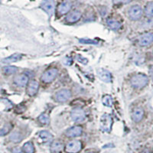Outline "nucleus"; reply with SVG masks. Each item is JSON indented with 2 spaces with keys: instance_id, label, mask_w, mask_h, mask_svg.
<instances>
[{
  "instance_id": "f257e3e1",
  "label": "nucleus",
  "mask_w": 153,
  "mask_h": 153,
  "mask_svg": "<svg viewBox=\"0 0 153 153\" xmlns=\"http://www.w3.org/2000/svg\"><path fill=\"white\" fill-rule=\"evenodd\" d=\"M130 83L134 88H143L149 84V77L144 74H137L131 77Z\"/></svg>"
},
{
  "instance_id": "423d86ee",
  "label": "nucleus",
  "mask_w": 153,
  "mask_h": 153,
  "mask_svg": "<svg viewBox=\"0 0 153 153\" xmlns=\"http://www.w3.org/2000/svg\"><path fill=\"white\" fill-rule=\"evenodd\" d=\"M40 7L43 9L49 17L52 16L54 12V8H55V4H54V0H43L41 4Z\"/></svg>"
},
{
  "instance_id": "1a4fd4ad",
  "label": "nucleus",
  "mask_w": 153,
  "mask_h": 153,
  "mask_svg": "<svg viewBox=\"0 0 153 153\" xmlns=\"http://www.w3.org/2000/svg\"><path fill=\"white\" fill-rule=\"evenodd\" d=\"M153 42V33L152 32H146L143 34L139 38V44L140 46L146 47L149 46Z\"/></svg>"
},
{
  "instance_id": "6ab92c4d",
  "label": "nucleus",
  "mask_w": 153,
  "mask_h": 153,
  "mask_svg": "<svg viewBox=\"0 0 153 153\" xmlns=\"http://www.w3.org/2000/svg\"><path fill=\"white\" fill-rule=\"evenodd\" d=\"M22 58V55L20 54H14L11 55L10 57H8L6 58H4L2 60V63L4 64H10V63L16 62L19 61Z\"/></svg>"
},
{
  "instance_id": "dca6fc26",
  "label": "nucleus",
  "mask_w": 153,
  "mask_h": 153,
  "mask_svg": "<svg viewBox=\"0 0 153 153\" xmlns=\"http://www.w3.org/2000/svg\"><path fill=\"white\" fill-rule=\"evenodd\" d=\"M28 76L26 74L17 75L14 78V82L19 87H25L28 84Z\"/></svg>"
},
{
  "instance_id": "6e6552de",
  "label": "nucleus",
  "mask_w": 153,
  "mask_h": 153,
  "mask_svg": "<svg viewBox=\"0 0 153 153\" xmlns=\"http://www.w3.org/2000/svg\"><path fill=\"white\" fill-rule=\"evenodd\" d=\"M143 16V9L141 6L138 5H135L129 9V16L132 20H139L141 19Z\"/></svg>"
},
{
  "instance_id": "7c9ffc66",
  "label": "nucleus",
  "mask_w": 153,
  "mask_h": 153,
  "mask_svg": "<svg viewBox=\"0 0 153 153\" xmlns=\"http://www.w3.org/2000/svg\"><path fill=\"white\" fill-rule=\"evenodd\" d=\"M149 73L152 80H153V65H150L149 68Z\"/></svg>"
},
{
  "instance_id": "2eb2a0df",
  "label": "nucleus",
  "mask_w": 153,
  "mask_h": 153,
  "mask_svg": "<svg viewBox=\"0 0 153 153\" xmlns=\"http://www.w3.org/2000/svg\"><path fill=\"white\" fill-rule=\"evenodd\" d=\"M144 110L142 108H136L132 113V120L135 123H139L144 117Z\"/></svg>"
},
{
  "instance_id": "a211bd4d",
  "label": "nucleus",
  "mask_w": 153,
  "mask_h": 153,
  "mask_svg": "<svg viewBox=\"0 0 153 153\" xmlns=\"http://www.w3.org/2000/svg\"><path fill=\"white\" fill-rule=\"evenodd\" d=\"M39 138L43 143H49L53 139V136L48 131L43 130L39 132Z\"/></svg>"
},
{
  "instance_id": "0eeeda50",
  "label": "nucleus",
  "mask_w": 153,
  "mask_h": 153,
  "mask_svg": "<svg viewBox=\"0 0 153 153\" xmlns=\"http://www.w3.org/2000/svg\"><path fill=\"white\" fill-rule=\"evenodd\" d=\"M71 116L74 122L76 123L82 122L86 118L85 112L82 110L81 108H74V110H72Z\"/></svg>"
},
{
  "instance_id": "20e7f679",
  "label": "nucleus",
  "mask_w": 153,
  "mask_h": 153,
  "mask_svg": "<svg viewBox=\"0 0 153 153\" xmlns=\"http://www.w3.org/2000/svg\"><path fill=\"white\" fill-rule=\"evenodd\" d=\"M82 143L79 140H73L66 145L65 151L68 153H77L81 150Z\"/></svg>"
},
{
  "instance_id": "7ed1b4c3",
  "label": "nucleus",
  "mask_w": 153,
  "mask_h": 153,
  "mask_svg": "<svg viewBox=\"0 0 153 153\" xmlns=\"http://www.w3.org/2000/svg\"><path fill=\"white\" fill-rule=\"evenodd\" d=\"M57 74H58L57 69H56V68H50V69L47 70L46 71L44 72L42 76V80L44 83L48 84V83L52 82L56 78Z\"/></svg>"
},
{
  "instance_id": "aec40b11",
  "label": "nucleus",
  "mask_w": 153,
  "mask_h": 153,
  "mask_svg": "<svg viewBox=\"0 0 153 153\" xmlns=\"http://www.w3.org/2000/svg\"><path fill=\"white\" fill-rule=\"evenodd\" d=\"M107 25L108 26L110 27L112 30H115V31L119 30L122 26V25H121L120 22L116 21L114 19H108Z\"/></svg>"
},
{
  "instance_id": "bb28decb",
  "label": "nucleus",
  "mask_w": 153,
  "mask_h": 153,
  "mask_svg": "<svg viewBox=\"0 0 153 153\" xmlns=\"http://www.w3.org/2000/svg\"><path fill=\"white\" fill-rule=\"evenodd\" d=\"M79 42L82 44H87V45H97L98 42L96 41L91 40V39H87V38H84V39H80Z\"/></svg>"
},
{
  "instance_id": "ddd939ff",
  "label": "nucleus",
  "mask_w": 153,
  "mask_h": 153,
  "mask_svg": "<svg viewBox=\"0 0 153 153\" xmlns=\"http://www.w3.org/2000/svg\"><path fill=\"white\" fill-rule=\"evenodd\" d=\"M38 88H39V84L38 82L35 80H31L28 82V87H27V94L30 97H33L38 93Z\"/></svg>"
},
{
  "instance_id": "39448f33",
  "label": "nucleus",
  "mask_w": 153,
  "mask_h": 153,
  "mask_svg": "<svg viewBox=\"0 0 153 153\" xmlns=\"http://www.w3.org/2000/svg\"><path fill=\"white\" fill-rule=\"evenodd\" d=\"M71 97V92L67 89H62L61 91H57L54 96L55 100L60 102V103L66 102Z\"/></svg>"
},
{
  "instance_id": "5701e85b",
  "label": "nucleus",
  "mask_w": 153,
  "mask_h": 153,
  "mask_svg": "<svg viewBox=\"0 0 153 153\" xmlns=\"http://www.w3.org/2000/svg\"><path fill=\"white\" fill-rule=\"evenodd\" d=\"M145 13L148 17H153V2L147 3L145 8Z\"/></svg>"
},
{
  "instance_id": "b1692460",
  "label": "nucleus",
  "mask_w": 153,
  "mask_h": 153,
  "mask_svg": "<svg viewBox=\"0 0 153 153\" xmlns=\"http://www.w3.org/2000/svg\"><path fill=\"white\" fill-rule=\"evenodd\" d=\"M103 103L107 107H112L113 106V97L110 95H105L103 97Z\"/></svg>"
},
{
  "instance_id": "c85d7f7f",
  "label": "nucleus",
  "mask_w": 153,
  "mask_h": 153,
  "mask_svg": "<svg viewBox=\"0 0 153 153\" xmlns=\"http://www.w3.org/2000/svg\"><path fill=\"white\" fill-rule=\"evenodd\" d=\"M114 4H120V3H129L131 0H113Z\"/></svg>"
},
{
  "instance_id": "393cba45",
  "label": "nucleus",
  "mask_w": 153,
  "mask_h": 153,
  "mask_svg": "<svg viewBox=\"0 0 153 153\" xmlns=\"http://www.w3.org/2000/svg\"><path fill=\"white\" fill-rule=\"evenodd\" d=\"M3 71L5 74H13L18 71V68L15 66H7L3 68Z\"/></svg>"
},
{
  "instance_id": "4468645a",
  "label": "nucleus",
  "mask_w": 153,
  "mask_h": 153,
  "mask_svg": "<svg viewBox=\"0 0 153 153\" xmlns=\"http://www.w3.org/2000/svg\"><path fill=\"white\" fill-rule=\"evenodd\" d=\"M81 17V12L78 10H74L70 12L66 17V22L68 23H74L79 21Z\"/></svg>"
},
{
  "instance_id": "412c9836",
  "label": "nucleus",
  "mask_w": 153,
  "mask_h": 153,
  "mask_svg": "<svg viewBox=\"0 0 153 153\" xmlns=\"http://www.w3.org/2000/svg\"><path fill=\"white\" fill-rule=\"evenodd\" d=\"M25 153H34L35 152V146L31 142L25 143L22 148Z\"/></svg>"
},
{
  "instance_id": "cd10ccee",
  "label": "nucleus",
  "mask_w": 153,
  "mask_h": 153,
  "mask_svg": "<svg viewBox=\"0 0 153 153\" xmlns=\"http://www.w3.org/2000/svg\"><path fill=\"white\" fill-rule=\"evenodd\" d=\"M10 130V127L9 126H5L3 129H0V136H5Z\"/></svg>"
},
{
  "instance_id": "a878e982",
  "label": "nucleus",
  "mask_w": 153,
  "mask_h": 153,
  "mask_svg": "<svg viewBox=\"0 0 153 153\" xmlns=\"http://www.w3.org/2000/svg\"><path fill=\"white\" fill-rule=\"evenodd\" d=\"M38 121L42 124H43V125H48V124H49V122H50L48 116L45 114V113H42V114H41L38 117Z\"/></svg>"
},
{
  "instance_id": "473e14b6",
  "label": "nucleus",
  "mask_w": 153,
  "mask_h": 153,
  "mask_svg": "<svg viewBox=\"0 0 153 153\" xmlns=\"http://www.w3.org/2000/svg\"><path fill=\"white\" fill-rule=\"evenodd\" d=\"M87 153H94V152H87Z\"/></svg>"
},
{
  "instance_id": "f8f14e48",
  "label": "nucleus",
  "mask_w": 153,
  "mask_h": 153,
  "mask_svg": "<svg viewBox=\"0 0 153 153\" xmlns=\"http://www.w3.org/2000/svg\"><path fill=\"white\" fill-rule=\"evenodd\" d=\"M72 7V3L70 0H65L63 1L57 7V12L60 15H65L68 13Z\"/></svg>"
},
{
  "instance_id": "9d476101",
  "label": "nucleus",
  "mask_w": 153,
  "mask_h": 153,
  "mask_svg": "<svg viewBox=\"0 0 153 153\" xmlns=\"http://www.w3.org/2000/svg\"><path fill=\"white\" fill-rule=\"evenodd\" d=\"M97 76L102 81L105 83H110L112 80V75L110 72L106 71V70L103 69V68H100L97 71Z\"/></svg>"
},
{
  "instance_id": "f3484780",
  "label": "nucleus",
  "mask_w": 153,
  "mask_h": 153,
  "mask_svg": "<svg viewBox=\"0 0 153 153\" xmlns=\"http://www.w3.org/2000/svg\"><path fill=\"white\" fill-rule=\"evenodd\" d=\"M64 149V144L59 140L54 141L51 145V151L52 153H59Z\"/></svg>"
},
{
  "instance_id": "9b49d317",
  "label": "nucleus",
  "mask_w": 153,
  "mask_h": 153,
  "mask_svg": "<svg viewBox=\"0 0 153 153\" xmlns=\"http://www.w3.org/2000/svg\"><path fill=\"white\" fill-rule=\"evenodd\" d=\"M83 132V129L80 126H74L68 129L66 131V136L70 138H74L80 136Z\"/></svg>"
},
{
  "instance_id": "4be33fe9",
  "label": "nucleus",
  "mask_w": 153,
  "mask_h": 153,
  "mask_svg": "<svg viewBox=\"0 0 153 153\" xmlns=\"http://www.w3.org/2000/svg\"><path fill=\"white\" fill-rule=\"evenodd\" d=\"M9 139L11 141L13 142V143H19L22 140V136L21 135V133H19V132H14L11 134Z\"/></svg>"
},
{
  "instance_id": "f03ea898",
  "label": "nucleus",
  "mask_w": 153,
  "mask_h": 153,
  "mask_svg": "<svg viewBox=\"0 0 153 153\" xmlns=\"http://www.w3.org/2000/svg\"><path fill=\"white\" fill-rule=\"evenodd\" d=\"M100 129L104 132H110L113 125V119L109 114H103L100 120Z\"/></svg>"
},
{
  "instance_id": "c756f323",
  "label": "nucleus",
  "mask_w": 153,
  "mask_h": 153,
  "mask_svg": "<svg viewBox=\"0 0 153 153\" xmlns=\"http://www.w3.org/2000/svg\"><path fill=\"white\" fill-rule=\"evenodd\" d=\"M77 60H78L79 62H81L82 64H84V65H87V62H88V60L82 57H77Z\"/></svg>"
},
{
  "instance_id": "2f4dec72",
  "label": "nucleus",
  "mask_w": 153,
  "mask_h": 153,
  "mask_svg": "<svg viewBox=\"0 0 153 153\" xmlns=\"http://www.w3.org/2000/svg\"><path fill=\"white\" fill-rule=\"evenodd\" d=\"M12 153H23V152L19 148H15L13 149V150H12Z\"/></svg>"
}]
</instances>
